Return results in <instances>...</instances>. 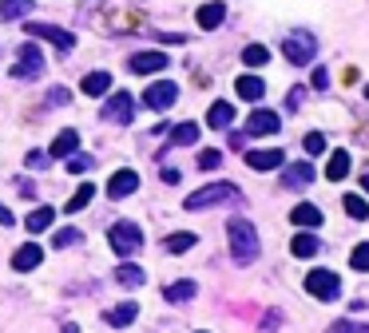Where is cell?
Returning a JSON list of instances; mask_svg holds the SVG:
<instances>
[{"mask_svg":"<svg viewBox=\"0 0 369 333\" xmlns=\"http://www.w3.org/2000/svg\"><path fill=\"white\" fill-rule=\"evenodd\" d=\"M313 178H318V171L310 166V159H302V163H290L286 171H282V187L286 190H302V187H310Z\"/></svg>","mask_w":369,"mask_h":333,"instance_id":"ba28073f","label":"cell"},{"mask_svg":"<svg viewBox=\"0 0 369 333\" xmlns=\"http://www.w3.org/2000/svg\"><path fill=\"white\" fill-rule=\"evenodd\" d=\"M266 60H270V52H266L262 44H246V48H242V64H246V67H262Z\"/></svg>","mask_w":369,"mask_h":333,"instance_id":"836d02e7","label":"cell"},{"mask_svg":"<svg viewBox=\"0 0 369 333\" xmlns=\"http://www.w3.org/2000/svg\"><path fill=\"white\" fill-rule=\"evenodd\" d=\"M325 84H330V72H325V67H318V72H313V88L322 91Z\"/></svg>","mask_w":369,"mask_h":333,"instance_id":"60d3db41","label":"cell"},{"mask_svg":"<svg viewBox=\"0 0 369 333\" xmlns=\"http://www.w3.org/2000/svg\"><path fill=\"white\" fill-rule=\"evenodd\" d=\"M28 32L40 36V40H52L60 52H72V48H76V36L64 32V28H52V24H28Z\"/></svg>","mask_w":369,"mask_h":333,"instance_id":"30bf717a","label":"cell"},{"mask_svg":"<svg viewBox=\"0 0 369 333\" xmlns=\"http://www.w3.org/2000/svg\"><path fill=\"white\" fill-rule=\"evenodd\" d=\"M226 234H231V250H235V262L250 266V262L258 258V230H254V226H250L246 218H231Z\"/></svg>","mask_w":369,"mask_h":333,"instance_id":"6da1fadb","label":"cell"},{"mask_svg":"<svg viewBox=\"0 0 369 333\" xmlns=\"http://www.w3.org/2000/svg\"><path fill=\"white\" fill-rule=\"evenodd\" d=\"M115 282H119V286H127V289H135V286H143V282H147V274L139 266H131V262H127V266L115 270Z\"/></svg>","mask_w":369,"mask_h":333,"instance_id":"4316f807","label":"cell"},{"mask_svg":"<svg viewBox=\"0 0 369 333\" xmlns=\"http://www.w3.org/2000/svg\"><path fill=\"white\" fill-rule=\"evenodd\" d=\"M302 147L310 151V155H322V151H325V135H322V131H310V135L302 139Z\"/></svg>","mask_w":369,"mask_h":333,"instance_id":"d590c367","label":"cell"},{"mask_svg":"<svg viewBox=\"0 0 369 333\" xmlns=\"http://www.w3.org/2000/svg\"><path fill=\"white\" fill-rule=\"evenodd\" d=\"M16 190H20L24 199H36V183H32V178H20V183H16Z\"/></svg>","mask_w":369,"mask_h":333,"instance_id":"ab89813d","label":"cell"},{"mask_svg":"<svg viewBox=\"0 0 369 333\" xmlns=\"http://www.w3.org/2000/svg\"><path fill=\"white\" fill-rule=\"evenodd\" d=\"M135 187H139V175H135V171H115V175L108 178V195H112V199H127V195H135Z\"/></svg>","mask_w":369,"mask_h":333,"instance_id":"4fadbf2b","label":"cell"},{"mask_svg":"<svg viewBox=\"0 0 369 333\" xmlns=\"http://www.w3.org/2000/svg\"><path fill=\"white\" fill-rule=\"evenodd\" d=\"M219 163H223V155H219V151H202V155H199V166H202V171H214Z\"/></svg>","mask_w":369,"mask_h":333,"instance_id":"74e56055","label":"cell"},{"mask_svg":"<svg viewBox=\"0 0 369 333\" xmlns=\"http://www.w3.org/2000/svg\"><path fill=\"white\" fill-rule=\"evenodd\" d=\"M290 222L294 226H302V230H318V226H322V211H318L313 202H298V207L290 211Z\"/></svg>","mask_w":369,"mask_h":333,"instance_id":"2e32d148","label":"cell"},{"mask_svg":"<svg viewBox=\"0 0 369 333\" xmlns=\"http://www.w3.org/2000/svg\"><path fill=\"white\" fill-rule=\"evenodd\" d=\"M242 199V190L235 187V183H211V187L195 190V195H187V211H202V207H223V202H238Z\"/></svg>","mask_w":369,"mask_h":333,"instance_id":"7a4b0ae2","label":"cell"},{"mask_svg":"<svg viewBox=\"0 0 369 333\" xmlns=\"http://www.w3.org/2000/svg\"><path fill=\"white\" fill-rule=\"evenodd\" d=\"M175 100H179V84H171V79H159V84H151L143 91V103L151 111H167Z\"/></svg>","mask_w":369,"mask_h":333,"instance_id":"52a82bcc","label":"cell"},{"mask_svg":"<svg viewBox=\"0 0 369 333\" xmlns=\"http://www.w3.org/2000/svg\"><path fill=\"white\" fill-rule=\"evenodd\" d=\"M52 159H48V151H28V166L32 171H40V166H48Z\"/></svg>","mask_w":369,"mask_h":333,"instance_id":"f35d334b","label":"cell"},{"mask_svg":"<svg viewBox=\"0 0 369 333\" xmlns=\"http://www.w3.org/2000/svg\"><path fill=\"white\" fill-rule=\"evenodd\" d=\"M91 195H96V187H91V183H84V187H79L76 195H72V199H67V207H64V211H67V214L84 211V207H88V202H91Z\"/></svg>","mask_w":369,"mask_h":333,"instance_id":"d6a6232c","label":"cell"},{"mask_svg":"<svg viewBox=\"0 0 369 333\" xmlns=\"http://www.w3.org/2000/svg\"><path fill=\"white\" fill-rule=\"evenodd\" d=\"M361 187H365V195H369V171H365V178H361Z\"/></svg>","mask_w":369,"mask_h":333,"instance_id":"ee69618b","label":"cell"},{"mask_svg":"<svg viewBox=\"0 0 369 333\" xmlns=\"http://www.w3.org/2000/svg\"><path fill=\"white\" fill-rule=\"evenodd\" d=\"M246 163L254 171H274V166H282V151L278 147H258V151H246Z\"/></svg>","mask_w":369,"mask_h":333,"instance_id":"9a60e30c","label":"cell"},{"mask_svg":"<svg viewBox=\"0 0 369 333\" xmlns=\"http://www.w3.org/2000/svg\"><path fill=\"white\" fill-rule=\"evenodd\" d=\"M346 175H349V155L346 151H334L330 163H325V178H330V183H342Z\"/></svg>","mask_w":369,"mask_h":333,"instance_id":"7402d4cb","label":"cell"},{"mask_svg":"<svg viewBox=\"0 0 369 333\" xmlns=\"http://www.w3.org/2000/svg\"><path fill=\"white\" fill-rule=\"evenodd\" d=\"M199 143V123H179V127H171V147H190Z\"/></svg>","mask_w":369,"mask_h":333,"instance_id":"603a6c76","label":"cell"},{"mask_svg":"<svg viewBox=\"0 0 369 333\" xmlns=\"http://www.w3.org/2000/svg\"><path fill=\"white\" fill-rule=\"evenodd\" d=\"M290 250H294V258H313V254H322V242L313 234H298L290 242Z\"/></svg>","mask_w":369,"mask_h":333,"instance_id":"cb8c5ba5","label":"cell"},{"mask_svg":"<svg viewBox=\"0 0 369 333\" xmlns=\"http://www.w3.org/2000/svg\"><path fill=\"white\" fill-rule=\"evenodd\" d=\"M76 147H79V131L64 127V131L52 139V151H48V155H52V159H56V155H76Z\"/></svg>","mask_w":369,"mask_h":333,"instance_id":"d6986e66","label":"cell"},{"mask_svg":"<svg viewBox=\"0 0 369 333\" xmlns=\"http://www.w3.org/2000/svg\"><path fill=\"white\" fill-rule=\"evenodd\" d=\"M223 16H226V4H223V0H211V4H202V8L195 12L199 28H207V32H211V28H219V24H223Z\"/></svg>","mask_w":369,"mask_h":333,"instance_id":"e0dca14e","label":"cell"},{"mask_svg":"<svg viewBox=\"0 0 369 333\" xmlns=\"http://www.w3.org/2000/svg\"><path fill=\"white\" fill-rule=\"evenodd\" d=\"M0 222H4V226H12V222H16V218H12V211L4 207V202H0Z\"/></svg>","mask_w":369,"mask_h":333,"instance_id":"7bdbcfd3","label":"cell"},{"mask_svg":"<svg viewBox=\"0 0 369 333\" xmlns=\"http://www.w3.org/2000/svg\"><path fill=\"white\" fill-rule=\"evenodd\" d=\"M235 91L242 96V100H250V103H258L262 96H266V84L258 76H238V84H235Z\"/></svg>","mask_w":369,"mask_h":333,"instance_id":"ffe728a7","label":"cell"},{"mask_svg":"<svg viewBox=\"0 0 369 333\" xmlns=\"http://www.w3.org/2000/svg\"><path fill=\"white\" fill-rule=\"evenodd\" d=\"M108 88H112V76H108V72H91V76H84V96H103Z\"/></svg>","mask_w":369,"mask_h":333,"instance_id":"f1b7e54d","label":"cell"},{"mask_svg":"<svg viewBox=\"0 0 369 333\" xmlns=\"http://www.w3.org/2000/svg\"><path fill=\"white\" fill-rule=\"evenodd\" d=\"M108 242H112V250L119 258H131V254H139L143 250V230L135 226V222H115L112 230H108Z\"/></svg>","mask_w":369,"mask_h":333,"instance_id":"3957f363","label":"cell"},{"mask_svg":"<svg viewBox=\"0 0 369 333\" xmlns=\"http://www.w3.org/2000/svg\"><path fill=\"white\" fill-rule=\"evenodd\" d=\"M52 218H56V211H52V207H36V211L28 214L24 222H28V230H32V234H40V230H48V226H52Z\"/></svg>","mask_w":369,"mask_h":333,"instance_id":"484cf974","label":"cell"},{"mask_svg":"<svg viewBox=\"0 0 369 333\" xmlns=\"http://www.w3.org/2000/svg\"><path fill=\"white\" fill-rule=\"evenodd\" d=\"M195 294H199V286H195V282H187V278H183V282H175V286H167V289H163V298H167V301H190Z\"/></svg>","mask_w":369,"mask_h":333,"instance_id":"83f0119b","label":"cell"},{"mask_svg":"<svg viewBox=\"0 0 369 333\" xmlns=\"http://www.w3.org/2000/svg\"><path fill=\"white\" fill-rule=\"evenodd\" d=\"M342 207H346V214L349 218H369V202L361 199V195H346V199H342Z\"/></svg>","mask_w":369,"mask_h":333,"instance_id":"1f68e13d","label":"cell"},{"mask_svg":"<svg viewBox=\"0 0 369 333\" xmlns=\"http://www.w3.org/2000/svg\"><path fill=\"white\" fill-rule=\"evenodd\" d=\"M313 52H318V40L310 32H290L282 40V56L290 60V64H310Z\"/></svg>","mask_w":369,"mask_h":333,"instance_id":"277c9868","label":"cell"},{"mask_svg":"<svg viewBox=\"0 0 369 333\" xmlns=\"http://www.w3.org/2000/svg\"><path fill=\"white\" fill-rule=\"evenodd\" d=\"M91 163H96L91 155H72L67 159V171H72V175H84V171H91Z\"/></svg>","mask_w":369,"mask_h":333,"instance_id":"8d00e7d4","label":"cell"},{"mask_svg":"<svg viewBox=\"0 0 369 333\" xmlns=\"http://www.w3.org/2000/svg\"><path fill=\"white\" fill-rule=\"evenodd\" d=\"M84 242V230H76V226H64V230L52 234V250H64V246H79Z\"/></svg>","mask_w":369,"mask_h":333,"instance_id":"f546056e","label":"cell"},{"mask_svg":"<svg viewBox=\"0 0 369 333\" xmlns=\"http://www.w3.org/2000/svg\"><path fill=\"white\" fill-rule=\"evenodd\" d=\"M349 266H354V270H369V242L354 246V254H349Z\"/></svg>","mask_w":369,"mask_h":333,"instance_id":"e575fe53","label":"cell"},{"mask_svg":"<svg viewBox=\"0 0 369 333\" xmlns=\"http://www.w3.org/2000/svg\"><path fill=\"white\" fill-rule=\"evenodd\" d=\"M52 103H67V91L64 88H52V96H48Z\"/></svg>","mask_w":369,"mask_h":333,"instance_id":"b9f144b4","label":"cell"},{"mask_svg":"<svg viewBox=\"0 0 369 333\" xmlns=\"http://www.w3.org/2000/svg\"><path fill=\"white\" fill-rule=\"evenodd\" d=\"M278 127H282V119L274 115V111H266V107L250 111V119H246V135H274Z\"/></svg>","mask_w":369,"mask_h":333,"instance_id":"8fae6325","label":"cell"},{"mask_svg":"<svg viewBox=\"0 0 369 333\" xmlns=\"http://www.w3.org/2000/svg\"><path fill=\"white\" fill-rule=\"evenodd\" d=\"M195 242H199V238H195V234H187V230H183V234H171L167 242H163V250H167V254H187V250H190V246H195Z\"/></svg>","mask_w":369,"mask_h":333,"instance_id":"4dcf8cb0","label":"cell"},{"mask_svg":"<svg viewBox=\"0 0 369 333\" xmlns=\"http://www.w3.org/2000/svg\"><path fill=\"white\" fill-rule=\"evenodd\" d=\"M306 289H310L313 298L334 301L337 294H342V282H337V274H330V270H310V274H306Z\"/></svg>","mask_w":369,"mask_h":333,"instance_id":"5b68a950","label":"cell"},{"mask_svg":"<svg viewBox=\"0 0 369 333\" xmlns=\"http://www.w3.org/2000/svg\"><path fill=\"white\" fill-rule=\"evenodd\" d=\"M365 96H369V88H365Z\"/></svg>","mask_w":369,"mask_h":333,"instance_id":"f6af8a7d","label":"cell"},{"mask_svg":"<svg viewBox=\"0 0 369 333\" xmlns=\"http://www.w3.org/2000/svg\"><path fill=\"white\" fill-rule=\"evenodd\" d=\"M40 262H44V246H36V242H24L12 254V270H36Z\"/></svg>","mask_w":369,"mask_h":333,"instance_id":"5bb4252c","label":"cell"},{"mask_svg":"<svg viewBox=\"0 0 369 333\" xmlns=\"http://www.w3.org/2000/svg\"><path fill=\"white\" fill-rule=\"evenodd\" d=\"M171 60H167V52H135L131 60H127V67L131 72H139V76H151V72H163Z\"/></svg>","mask_w":369,"mask_h":333,"instance_id":"9c48e42d","label":"cell"},{"mask_svg":"<svg viewBox=\"0 0 369 333\" xmlns=\"http://www.w3.org/2000/svg\"><path fill=\"white\" fill-rule=\"evenodd\" d=\"M32 12V0H0V20H20Z\"/></svg>","mask_w":369,"mask_h":333,"instance_id":"d4e9b609","label":"cell"},{"mask_svg":"<svg viewBox=\"0 0 369 333\" xmlns=\"http://www.w3.org/2000/svg\"><path fill=\"white\" fill-rule=\"evenodd\" d=\"M40 72H44V52L36 44H24L20 60L12 64V79H32V76H40Z\"/></svg>","mask_w":369,"mask_h":333,"instance_id":"8992f818","label":"cell"},{"mask_svg":"<svg viewBox=\"0 0 369 333\" xmlns=\"http://www.w3.org/2000/svg\"><path fill=\"white\" fill-rule=\"evenodd\" d=\"M207 123H211V127H231V123H235V103H226V100L211 103V111H207Z\"/></svg>","mask_w":369,"mask_h":333,"instance_id":"44dd1931","label":"cell"},{"mask_svg":"<svg viewBox=\"0 0 369 333\" xmlns=\"http://www.w3.org/2000/svg\"><path fill=\"white\" fill-rule=\"evenodd\" d=\"M103 119L108 123H131V96H127V91H115L112 100L103 103Z\"/></svg>","mask_w":369,"mask_h":333,"instance_id":"7c38bea8","label":"cell"},{"mask_svg":"<svg viewBox=\"0 0 369 333\" xmlns=\"http://www.w3.org/2000/svg\"><path fill=\"white\" fill-rule=\"evenodd\" d=\"M135 313H139V306H135V301H123V306H112V310L103 313V322L112 325V329H123V325L135 322Z\"/></svg>","mask_w":369,"mask_h":333,"instance_id":"ac0fdd59","label":"cell"}]
</instances>
